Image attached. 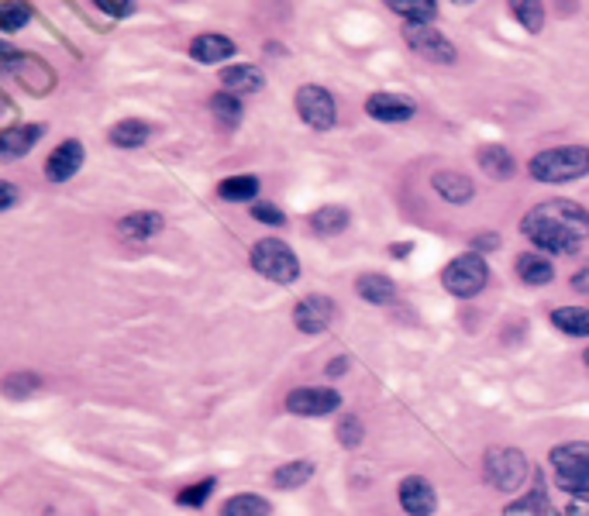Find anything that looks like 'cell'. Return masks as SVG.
<instances>
[{"instance_id":"cell-14","label":"cell","mask_w":589,"mask_h":516,"mask_svg":"<svg viewBox=\"0 0 589 516\" xmlns=\"http://www.w3.org/2000/svg\"><path fill=\"white\" fill-rule=\"evenodd\" d=\"M431 186L441 200L455 203V207H462V203H469L472 197H476V183H472V176H465V172H459V169H438L431 176Z\"/></svg>"},{"instance_id":"cell-2","label":"cell","mask_w":589,"mask_h":516,"mask_svg":"<svg viewBox=\"0 0 589 516\" xmlns=\"http://www.w3.org/2000/svg\"><path fill=\"white\" fill-rule=\"evenodd\" d=\"M538 183H572V179L589 176V148L586 145H558L545 148L527 166Z\"/></svg>"},{"instance_id":"cell-28","label":"cell","mask_w":589,"mask_h":516,"mask_svg":"<svg viewBox=\"0 0 589 516\" xmlns=\"http://www.w3.org/2000/svg\"><path fill=\"white\" fill-rule=\"evenodd\" d=\"M269 499L259 496V492H238L228 503L221 506V516H269Z\"/></svg>"},{"instance_id":"cell-9","label":"cell","mask_w":589,"mask_h":516,"mask_svg":"<svg viewBox=\"0 0 589 516\" xmlns=\"http://www.w3.org/2000/svg\"><path fill=\"white\" fill-rule=\"evenodd\" d=\"M286 410L297 413V417H331L335 410H341V393L328 386H300L286 396Z\"/></svg>"},{"instance_id":"cell-39","label":"cell","mask_w":589,"mask_h":516,"mask_svg":"<svg viewBox=\"0 0 589 516\" xmlns=\"http://www.w3.org/2000/svg\"><path fill=\"white\" fill-rule=\"evenodd\" d=\"M503 516H541L538 510V496H531V499H521V503H510L507 510H503Z\"/></svg>"},{"instance_id":"cell-24","label":"cell","mask_w":589,"mask_h":516,"mask_svg":"<svg viewBox=\"0 0 589 516\" xmlns=\"http://www.w3.org/2000/svg\"><path fill=\"white\" fill-rule=\"evenodd\" d=\"M348 221H352V214H348L341 203H328V207H321V210H314V214H310V231L328 238V234L345 231Z\"/></svg>"},{"instance_id":"cell-11","label":"cell","mask_w":589,"mask_h":516,"mask_svg":"<svg viewBox=\"0 0 589 516\" xmlns=\"http://www.w3.org/2000/svg\"><path fill=\"white\" fill-rule=\"evenodd\" d=\"M83 162H87V148H83V142L66 138V142L56 145L49 162H45V176H49V183H69V179L83 169Z\"/></svg>"},{"instance_id":"cell-38","label":"cell","mask_w":589,"mask_h":516,"mask_svg":"<svg viewBox=\"0 0 589 516\" xmlns=\"http://www.w3.org/2000/svg\"><path fill=\"white\" fill-rule=\"evenodd\" d=\"M97 11H104L107 18H131L138 4L135 0H97Z\"/></svg>"},{"instance_id":"cell-23","label":"cell","mask_w":589,"mask_h":516,"mask_svg":"<svg viewBox=\"0 0 589 516\" xmlns=\"http://www.w3.org/2000/svg\"><path fill=\"white\" fill-rule=\"evenodd\" d=\"M152 128L145 121H138V117H124L111 128V145L114 148H124V152H131V148H142L149 142Z\"/></svg>"},{"instance_id":"cell-35","label":"cell","mask_w":589,"mask_h":516,"mask_svg":"<svg viewBox=\"0 0 589 516\" xmlns=\"http://www.w3.org/2000/svg\"><path fill=\"white\" fill-rule=\"evenodd\" d=\"M248 214H252L259 224H266V228H283V224H286V214H283V210H279L276 203H266V200L252 203V207H248Z\"/></svg>"},{"instance_id":"cell-25","label":"cell","mask_w":589,"mask_h":516,"mask_svg":"<svg viewBox=\"0 0 589 516\" xmlns=\"http://www.w3.org/2000/svg\"><path fill=\"white\" fill-rule=\"evenodd\" d=\"M211 114L217 117V124H221L224 131H235L238 124H242L245 117V107H242V97H235V93H214L211 97Z\"/></svg>"},{"instance_id":"cell-36","label":"cell","mask_w":589,"mask_h":516,"mask_svg":"<svg viewBox=\"0 0 589 516\" xmlns=\"http://www.w3.org/2000/svg\"><path fill=\"white\" fill-rule=\"evenodd\" d=\"M362 437H366V427H362L359 417H341V424H338V441L345 444V448H359Z\"/></svg>"},{"instance_id":"cell-19","label":"cell","mask_w":589,"mask_h":516,"mask_svg":"<svg viewBox=\"0 0 589 516\" xmlns=\"http://www.w3.org/2000/svg\"><path fill=\"white\" fill-rule=\"evenodd\" d=\"M221 86L228 93H259L266 86V76H262L259 66H228L221 69Z\"/></svg>"},{"instance_id":"cell-15","label":"cell","mask_w":589,"mask_h":516,"mask_svg":"<svg viewBox=\"0 0 589 516\" xmlns=\"http://www.w3.org/2000/svg\"><path fill=\"white\" fill-rule=\"evenodd\" d=\"M42 135H45L42 124H7V128L0 131V159L4 162L21 159L25 152H31V145Z\"/></svg>"},{"instance_id":"cell-5","label":"cell","mask_w":589,"mask_h":516,"mask_svg":"<svg viewBox=\"0 0 589 516\" xmlns=\"http://www.w3.org/2000/svg\"><path fill=\"white\" fill-rule=\"evenodd\" d=\"M0 62H4V73L14 76L21 86H25L28 93H35V97H45V93L56 86V76H52V69L45 66L38 56H25V52H14L7 42H0Z\"/></svg>"},{"instance_id":"cell-29","label":"cell","mask_w":589,"mask_h":516,"mask_svg":"<svg viewBox=\"0 0 589 516\" xmlns=\"http://www.w3.org/2000/svg\"><path fill=\"white\" fill-rule=\"evenodd\" d=\"M390 11H397L400 18H407V25H431L438 18V4L434 0H390Z\"/></svg>"},{"instance_id":"cell-33","label":"cell","mask_w":589,"mask_h":516,"mask_svg":"<svg viewBox=\"0 0 589 516\" xmlns=\"http://www.w3.org/2000/svg\"><path fill=\"white\" fill-rule=\"evenodd\" d=\"M217 486V479H200V482H193V486H186L180 496H176V503L183 506V510H200V506L211 499V492Z\"/></svg>"},{"instance_id":"cell-26","label":"cell","mask_w":589,"mask_h":516,"mask_svg":"<svg viewBox=\"0 0 589 516\" xmlns=\"http://www.w3.org/2000/svg\"><path fill=\"white\" fill-rule=\"evenodd\" d=\"M259 176H252V172H242V176H228L221 186H217V193H221V200L228 203H248L259 197Z\"/></svg>"},{"instance_id":"cell-34","label":"cell","mask_w":589,"mask_h":516,"mask_svg":"<svg viewBox=\"0 0 589 516\" xmlns=\"http://www.w3.org/2000/svg\"><path fill=\"white\" fill-rule=\"evenodd\" d=\"M38 386H42V379H38L35 372H11L4 379V393L11 396V400H25Z\"/></svg>"},{"instance_id":"cell-6","label":"cell","mask_w":589,"mask_h":516,"mask_svg":"<svg viewBox=\"0 0 589 516\" xmlns=\"http://www.w3.org/2000/svg\"><path fill=\"white\" fill-rule=\"evenodd\" d=\"M527 475H531V465H527V455L517 448H493L486 455V482L500 492H517L527 486Z\"/></svg>"},{"instance_id":"cell-13","label":"cell","mask_w":589,"mask_h":516,"mask_svg":"<svg viewBox=\"0 0 589 516\" xmlns=\"http://www.w3.org/2000/svg\"><path fill=\"white\" fill-rule=\"evenodd\" d=\"M400 506L407 516H431L434 506H438V496H434V486L421 475H407L400 482Z\"/></svg>"},{"instance_id":"cell-8","label":"cell","mask_w":589,"mask_h":516,"mask_svg":"<svg viewBox=\"0 0 589 516\" xmlns=\"http://www.w3.org/2000/svg\"><path fill=\"white\" fill-rule=\"evenodd\" d=\"M403 38H407V45L417 52V56L434 62V66H455V59H459L455 45L448 42L441 31H434L431 25H407Z\"/></svg>"},{"instance_id":"cell-3","label":"cell","mask_w":589,"mask_h":516,"mask_svg":"<svg viewBox=\"0 0 589 516\" xmlns=\"http://www.w3.org/2000/svg\"><path fill=\"white\" fill-rule=\"evenodd\" d=\"M248 258H252V269L259 272L262 279L276 283V286H290V283H297V279H300V258L283 238L255 241L252 255H248Z\"/></svg>"},{"instance_id":"cell-7","label":"cell","mask_w":589,"mask_h":516,"mask_svg":"<svg viewBox=\"0 0 589 516\" xmlns=\"http://www.w3.org/2000/svg\"><path fill=\"white\" fill-rule=\"evenodd\" d=\"M297 114L304 117L314 131H331L338 124V104L331 97V90H324L321 83H304L293 97Z\"/></svg>"},{"instance_id":"cell-22","label":"cell","mask_w":589,"mask_h":516,"mask_svg":"<svg viewBox=\"0 0 589 516\" xmlns=\"http://www.w3.org/2000/svg\"><path fill=\"white\" fill-rule=\"evenodd\" d=\"M476 159H479V169H483L486 176H493V179H510L517 172L514 155H510L503 145H483Z\"/></svg>"},{"instance_id":"cell-46","label":"cell","mask_w":589,"mask_h":516,"mask_svg":"<svg viewBox=\"0 0 589 516\" xmlns=\"http://www.w3.org/2000/svg\"><path fill=\"white\" fill-rule=\"evenodd\" d=\"M583 362H586V369H589V348H586V355H583Z\"/></svg>"},{"instance_id":"cell-43","label":"cell","mask_w":589,"mask_h":516,"mask_svg":"<svg viewBox=\"0 0 589 516\" xmlns=\"http://www.w3.org/2000/svg\"><path fill=\"white\" fill-rule=\"evenodd\" d=\"M328 375H345L348 372V358H335V362H328Z\"/></svg>"},{"instance_id":"cell-16","label":"cell","mask_w":589,"mask_h":516,"mask_svg":"<svg viewBox=\"0 0 589 516\" xmlns=\"http://www.w3.org/2000/svg\"><path fill=\"white\" fill-rule=\"evenodd\" d=\"M159 231H166V217L155 214V210H138V214H128L118 221V234L124 241H152Z\"/></svg>"},{"instance_id":"cell-44","label":"cell","mask_w":589,"mask_h":516,"mask_svg":"<svg viewBox=\"0 0 589 516\" xmlns=\"http://www.w3.org/2000/svg\"><path fill=\"white\" fill-rule=\"evenodd\" d=\"M500 245V234H479L476 238V248H496Z\"/></svg>"},{"instance_id":"cell-32","label":"cell","mask_w":589,"mask_h":516,"mask_svg":"<svg viewBox=\"0 0 589 516\" xmlns=\"http://www.w3.org/2000/svg\"><path fill=\"white\" fill-rule=\"evenodd\" d=\"M510 11H514V18L521 21V25L531 31V35H538L541 25H545V4H538V0H517V4H510Z\"/></svg>"},{"instance_id":"cell-12","label":"cell","mask_w":589,"mask_h":516,"mask_svg":"<svg viewBox=\"0 0 589 516\" xmlns=\"http://www.w3.org/2000/svg\"><path fill=\"white\" fill-rule=\"evenodd\" d=\"M366 114L372 121H383V124H403L414 117V100L393 90H376L366 100Z\"/></svg>"},{"instance_id":"cell-27","label":"cell","mask_w":589,"mask_h":516,"mask_svg":"<svg viewBox=\"0 0 589 516\" xmlns=\"http://www.w3.org/2000/svg\"><path fill=\"white\" fill-rule=\"evenodd\" d=\"M552 324L569 338H589V310L586 307H558L552 310Z\"/></svg>"},{"instance_id":"cell-10","label":"cell","mask_w":589,"mask_h":516,"mask_svg":"<svg viewBox=\"0 0 589 516\" xmlns=\"http://www.w3.org/2000/svg\"><path fill=\"white\" fill-rule=\"evenodd\" d=\"M335 314H338L335 300H328V296H321V293H310L304 300H297V307H293V324L304 334H324L335 324Z\"/></svg>"},{"instance_id":"cell-21","label":"cell","mask_w":589,"mask_h":516,"mask_svg":"<svg viewBox=\"0 0 589 516\" xmlns=\"http://www.w3.org/2000/svg\"><path fill=\"white\" fill-rule=\"evenodd\" d=\"M517 276H521L527 286H545L555 279V265H552V258H545L538 252H524V255H517Z\"/></svg>"},{"instance_id":"cell-1","label":"cell","mask_w":589,"mask_h":516,"mask_svg":"<svg viewBox=\"0 0 589 516\" xmlns=\"http://www.w3.org/2000/svg\"><path fill=\"white\" fill-rule=\"evenodd\" d=\"M521 231L534 248L548 255H576L589 238V210L576 200H545L527 210Z\"/></svg>"},{"instance_id":"cell-41","label":"cell","mask_w":589,"mask_h":516,"mask_svg":"<svg viewBox=\"0 0 589 516\" xmlns=\"http://www.w3.org/2000/svg\"><path fill=\"white\" fill-rule=\"evenodd\" d=\"M572 289H579V293H589V262L579 265V269L572 272Z\"/></svg>"},{"instance_id":"cell-18","label":"cell","mask_w":589,"mask_h":516,"mask_svg":"<svg viewBox=\"0 0 589 516\" xmlns=\"http://www.w3.org/2000/svg\"><path fill=\"white\" fill-rule=\"evenodd\" d=\"M190 56L200 66H214V62H224L235 56V42L228 35H217V31H207V35H197L190 45Z\"/></svg>"},{"instance_id":"cell-45","label":"cell","mask_w":589,"mask_h":516,"mask_svg":"<svg viewBox=\"0 0 589 516\" xmlns=\"http://www.w3.org/2000/svg\"><path fill=\"white\" fill-rule=\"evenodd\" d=\"M407 252H414V245H393V248H390V255H397V258L407 255Z\"/></svg>"},{"instance_id":"cell-31","label":"cell","mask_w":589,"mask_h":516,"mask_svg":"<svg viewBox=\"0 0 589 516\" xmlns=\"http://www.w3.org/2000/svg\"><path fill=\"white\" fill-rule=\"evenodd\" d=\"M31 14H35V7L25 4V0H4V4H0V31H4V35H14V31H21L28 25Z\"/></svg>"},{"instance_id":"cell-4","label":"cell","mask_w":589,"mask_h":516,"mask_svg":"<svg viewBox=\"0 0 589 516\" xmlns=\"http://www.w3.org/2000/svg\"><path fill=\"white\" fill-rule=\"evenodd\" d=\"M486 283H490V265H486V258L479 252L455 255L452 262L445 265V272H441V286L452 296H459V300L479 296L486 289Z\"/></svg>"},{"instance_id":"cell-20","label":"cell","mask_w":589,"mask_h":516,"mask_svg":"<svg viewBox=\"0 0 589 516\" xmlns=\"http://www.w3.org/2000/svg\"><path fill=\"white\" fill-rule=\"evenodd\" d=\"M355 293H359L362 300L376 303V307L397 300V286H393V279L390 276H379V272H366V276L355 279Z\"/></svg>"},{"instance_id":"cell-42","label":"cell","mask_w":589,"mask_h":516,"mask_svg":"<svg viewBox=\"0 0 589 516\" xmlns=\"http://www.w3.org/2000/svg\"><path fill=\"white\" fill-rule=\"evenodd\" d=\"M562 516H589V499H572L562 510Z\"/></svg>"},{"instance_id":"cell-37","label":"cell","mask_w":589,"mask_h":516,"mask_svg":"<svg viewBox=\"0 0 589 516\" xmlns=\"http://www.w3.org/2000/svg\"><path fill=\"white\" fill-rule=\"evenodd\" d=\"M555 486L572 499H589V475H555Z\"/></svg>"},{"instance_id":"cell-40","label":"cell","mask_w":589,"mask_h":516,"mask_svg":"<svg viewBox=\"0 0 589 516\" xmlns=\"http://www.w3.org/2000/svg\"><path fill=\"white\" fill-rule=\"evenodd\" d=\"M14 203H18V190H14V183H0V210H11Z\"/></svg>"},{"instance_id":"cell-30","label":"cell","mask_w":589,"mask_h":516,"mask_svg":"<svg viewBox=\"0 0 589 516\" xmlns=\"http://www.w3.org/2000/svg\"><path fill=\"white\" fill-rule=\"evenodd\" d=\"M310 475H314V465L310 461H286V465H279L273 472V486L276 489H300L310 482Z\"/></svg>"},{"instance_id":"cell-17","label":"cell","mask_w":589,"mask_h":516,"mask_svg":"<svg viewBox=\"0 0 589 516\" xmlns=\"http://www.w3.org/2000/svg\"><path fill=\"white\" fill-rule=\"evenodd\" d=\"M555 475H589V441H565L552 448Z\"/></svg>"}]
</instances>
